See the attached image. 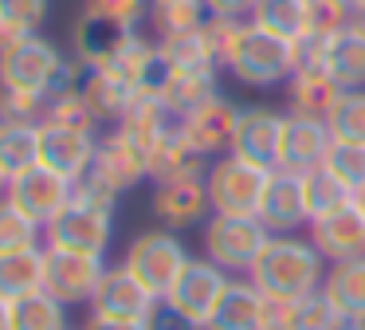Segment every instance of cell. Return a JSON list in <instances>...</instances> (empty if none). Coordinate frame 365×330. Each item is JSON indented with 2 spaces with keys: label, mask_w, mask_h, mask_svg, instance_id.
Segmentation results:
<instances>
[{
  "label": "cell",
  "mask_w": 365,
  "mask_h": 330,
  "mask_svg": "<svg viewBox=\"0 0 365 330\" xmlns=\"http://www.w3.org/2000/svg\"><path fill=\"white\" fill-rule=\"evenodd\" d=\"M150 24L161 36H177V31H197L208 24V4L205 0H150Z\"/></svg>",
  "instance_id": "obj_31"
},
{
  "label": "cell",
  "mask_w": 365,
  "mask_h": 330,
  "mask_svg": "<svg viewBox=\"0 0 365 330\" xmlns=\"http://www.w3.org/2000/svg\"><path fill=\"white\" fill-rule=\"evenodd\" d=\"M9 193V177H4V169H0V196Z\"/></svg>",
  "instance_id": "obj_50"
},
{
  "label": "cell",
  "mask_w": 365,
  "mask_h": 330,
  "mask_svg": "<svg viewBox=\"0 0 365 330\" xmlns=\"http://www.w3.org/2000/svg\"><path fill=\"white\" fill-rule=\"evenodd\" d=\"M67 55L43 36H24L0 47V86L4 91H36L51 99Z\"/></svg>",
  "instance_id": "obj_6"
},
{
  "label": "cell",
  "mask_w": 365,
  "mask_h": 330,
  "mask_svg": "<svg viewBox=\"0 0 365 330\" xmlns=\"http://www.w3.org/2000/svg\"><path fill=\"white\" fill-rule=\"evenodd\" d=\"M145 330H205L197 319H189V314H181L177 306H169L165 299H161L158 306H153V314L145 319Z\"/></svg>",
  "instance_id": "obj_44"
},
{
  "label": "cell",
  "mask_w": 365,
  "mask_h": 330,
  "mask_svg": "<svg viewBox=\"0 0 365 330\" xmlns=\"http://www.w3.org/2000/svg\"><path fill=\"white\" fill-rule=\"evenodd\" d=\"M357 204H361V209H365V189H361V193H357Z\"/></svg>",
  "instance_id": "obj_51"
},
{
  "label": "cell",
  "mask_w": 365,
  "mask_h": 330,
  "mask_svg": "<svg viewBox=\"0 0 365 330\" xmlns=\"http://www.w3.org/2000/svg\"><path fill=\"white\" fill-rule=\"evenodd\" d=\"M71 193H75V181L59 177L48 165H32V169L16 173V177L9 181V193L4 196L43 228L48 220H56L59 212H63V204L71 201Z\"/></svg>",
  "instance_id": "obj_10"
},
{
  "label": "cell",
  "mask_w": 365,
  "mask_h": 330,
  "mask_svg": "<svg viewBox=\"0 0 365 330\" xmlns=\"http://www.w3.org/2000/svg\"><path fill=\"white\" fill-rule=\"evenodd\" d=\"M307 240L322 251L326 264H341V259H361L365 256V209L354 201L338 204V209L322 212L307 224Z\"/></svg>",
  "instance_id": "obj_9"
},
{
  "label": "cell",
  "mask_w": 365,
  "mask_h": 330,
  "mask_svg": "<svg viewBox=\"0 0 365 330\" xmlns=\"http://www.w3.org/2000/svg\"><path fill=\"white\" fill-rule=\"evenodd\" d=\"M326 126H330V134L338 141H361L365 146V86L361 91H341Z\"/></svg>",
  "instance_id": "obj_36"
},
{
  "label": "cell",
  "mask_w": 365,
  "mask_h": 330,
  "mask_svg": "<svg viewBox=\"0 0 365 330\" xmlns=\"http://www.w3.org/2000/svg\"><path fill=\"white\" fill-rule=\"evenodd\" d=\"M106 275V259L91 251H67L43 244V291L56 295L63 306L91 303Z\"/></svg>",
  "instance_id": "obj_8"
},
{
  "label": "cell",
  "mask_w": 365,
  "mask_h": 330,
  "mask_svg": "<svg viewBox=\"0 0 365 330\" xmlns=\"http://www.w3.org/2000/svg\"><path fill=\"white\" fill-rule=\"evenodd\" d=\"M40 236H43V228L36 224L28 212H20L9 196H0V251L40 244Z\"/></svg>",
  "instance_id": "obj_39"
},
{
  "label": "cell",
  "mask_w": 365,
  "mask_h": 330,
  "mask_svg": "<svg viewBox=\"0 0 365 330\" xmlns=\"http://www.w3.org/2000/svg\"><path fill=\"white\" fill-rule=\"evenodd\" d=\"M43 291V244L0 251V299H16Z\"/></svg>",
  "instance_id": "obj_27"
},
{
  "label": "cell",
  "mask_w": 365,
  "mask_h": 330,
  "mask_svg": "<svg viewBox=\"0 0 365 330\" xmlns=\"http://www.w3.org/2000/svg\"><path fill=\"white\" fill-rule=\"evenodd\" d=\"M354 20L349 0H307V31L310 36H334Z\"/></svg>",
  "instance_id": "obj_41"
},
{
  "label": "cell",
  "mask_w": 365,
  "mask_h": 330,
  "mask_svg": "<svg viewBox=\"0 0 365 330\" xmlns=\"http://www.w3.org/2000/svg\"><path fill=\"white\" fill-rule=\"evenodd\" d=\"M48 94L36 91H4L0 86V122H43L48 118Z\"/></svg>",
  "instance_id": "obj_40"
},
{
  "label": "cell",
  "mask_w": 365,
  "mask_h": 330,
  "mask_svg": "<svg viewBox=\"0 0 365 330\" xmlns=\"http://www.w3.org/2000/svg\"><path fill=\"white\" fill-rule=\"evenodd\" d=\"M326 71L341 91H361L365 86V16H354L341 31L326 39Z\"/></svg>",
  "instance_id": "obj_22"
},
{
  "label": "cell",
  "mask_w": 365,
  "mask_h": 330,
  "mask_svg": "<svg viewBox=\"0 0 365 330\" xmlns=\"http://www.w3.org/2000/svg\"><path fill=\"white\" fill-rule=\"evenodd\" d=\"M40 165V122H0V169L4 177Z\"/></svg>",
  "instance_id": "obj_30"
},
{
  "label": "cell",
  "mask_w": 365,
  "mask_h": 330,
  "mask_svg": "<svg viewBox=\"0 0 365 330\" xmlns=\"http://www.w3.org/2000/svg\"><path fill=\"white\" fill-rule=\"evenodd\" d=\"M138 28H122V24L106 20V16H95V12H83L75 20V31H71V44H75V59H83L87 67H106V63L118 55V47L134 36Z\"/></svg>",
  "instance_id": "obj_24"
},
{
  "label": "cell",
  "mask_w": 365,
  "mask_h": 330,
  "mask_svg": "<svg viewBox=\"0 0 365 330\" xmlns=\"http://www.w3.org/2000/svg\"><path fill=\"white\" fill-rule=\"evenodd\" d=\"M349 12H354V16H365V0H349Z\"/></svg>",
  "instance_id": "obj_49"
},
{
  "label": "cell",
  "mask_w": 365,
  "mask_h": 330,
  "mask_svg": "<svg viewBox=\"0 0 365 330\" xmlns=\"http://www.w3.org/2000/svg\"><path fill=\"white\" fill-rule=\"evenodd\" d=\"M161 299L130 271L126 264L106 267L103 283H98L95 299H91V314H106V319H130V322H145L153 314Z\"/></svg>",
  "instance_id": "obj_13"
},
{
  "label": "cell",
  "mask_w": 365,
  "mask_h": 330,
  "mask_svg": "<svg viewBox=\"0 0 365 330\" xmlns=\"http://www.w3.org/2000/svg\"><path fill=\"white\" fill-rule=\"evenodd\" d=\"M338 99H341V86L334 83V75L326 67H299L287 79V114L326 122Z\"/></svg>",
  "instance_id": "obj_23"
},
{
  "label": "cell",
  "mask_w": 365,
  "mask_h": 330,
  "mask_svg": "<svg viewBox=\"0 0 365 330\" xmlns=\"http://www.w3.org/2000/svg\"><path fill=\"white\" fill-rule=\"evenodd\" d=\"M208 157L189 141V134L181 130V122L158 141V149L150 154V177L158 181H185V177H205Z\"/></svg>",
  "instance_id": "obj_25"
},
{
  "label": "cell",
  "mask_w": 365,
  "mask_h": 330,
  "mask_svg": "<svg viewBox=\"0 0 365 330\" xmlns=\"http://www.w3.org/2000/svg\"><path fill=\"white\" fill-rule=\"evenodd\" d=\"M322 251L302 236H271L259 251L247 279L271 299V303H294L302 295L322 291Z\"/></svg>",
  "instance_id": "obj_1"
},
{
  "label": "cell",
  "mask_w": 365,
  "mask_h": 330,
  "mask_svg": "<svg viewBox=\"0 0 365 330\" xmlns=\"http://www.w3.org/2000/svg\"><path fill=\"white\" fill-rule=\"evenodd\" d=\"M205 4L208 16H220V20H252L259 0H205Z\"/></svg>",
  "instance_id": "obj_45"
},
{
  "label": "cell",
  "mask_w": 365,
  "mask_h": 330,
  "mask_svg": "<svg viewBox=\"0 0 365 330\" xmlns=\"http://www.w3.org/2000/svg\"><path fill=\"white\" fill-rule=\"evenodd\" d=\"M240 110L244 106H236V102H228L220 94V99L205 102L200 110H192L189 118H181V130L189 134V141L205 157H224L232 149V138H236Z\"/></svg>",
  "instance_id": "obj_20"
},
{
  "label": "cell",
  "mask_w": 365,
  "mask_h": 330,
  "mask_svg": "<svg viewBox=\"0 0 365 330\" xmlns=\"http://www.w3.org/2000/svg\"><path fill=\"white\" fill-rule=\"evenodd\" d=\"M114 204H118L114 193H106L103 185L79 177L71 201L63 204V212L43 224V244L48 248L103 256L110 248V236H114Z\"/></svg>",
  "instance_id": "obj_2"
},
{
  "label": "cell",
  "mask_w": 365,
  "mask_h": 330,
  "mask_svg": "<svg viewBox=\"0 0 365 330\" xmlns=\"http://www.w3.org/2000/svg\"><path fill=\"white\" fill-rule=\"evenodd\" d=\"M338 319L341 314L330 306V299L314 291V295H302L294 303H271L263 330H334Z\"/></svg>",
  "instance_id": "obj_28"
},
{
  "label": "cell",
  "mask_w": 365,
  "mask_h": 330,
  "mask_svg": "<svg viewBox=\"0 0 365 330\" xmlns=\"http://www.w3.org/2000/svg\"><path fill=\"white\" fill-rule=\"evenodd\" d=\"M158 47H161L169 67H220V59H216V51H212V39H208L205 28L161 36Z\"/></svg>",
  "instance_id": "obj_33"
},
{
  "label": "cell",
  "mask_w": 365,
  "mask_h": 330,
  "mask_svg": "<svg viewBox=\"0 0 365 330\" xmlns=\"http://www.w3.org/2000/svg\"><path fill=\"white\" fill-rule=\"evenodd\" d=\"M158 94L169 106V114L181 122L205 102L220 99V67H173Z\"/></svg>",
  "instance_id": "obj_21"
},
{
  "label": "cell",
  "mask_w": 365,
  "mask_h": 330,
  "mask_svg": "<svg viewBox=\"0 0 365 330\" xmlns=\"http://www.w3.org/2000/svg\"><path fill=\"white\" fill-rule=\"evenodd\" d=\"M83 12L106 16V20L122 24V28H138L150 16V0H83Z\"/></svg>",
  "instance_id": "obj_42"
},
{
  "label": "cell",
  "mask_w": 365,
  "mask_h": 330,
  "mask_svg": "<svg viewBox=\"0 0 365 330\" xmlns=\"http://www.w3.org/2000/svg\"><path fill=\"white\" fill-rule=\"evenodd\" d=\"M271 311V299L252 279H228L220 303L212 306L205 330H263Z\"/></svg>",
  "instance_id": "obj_19"
},
{
  "label": "cell",
  "mask_w": 365,
  "mask_h": 330,
  "mask_svg": "<svg viewBox=\"0 0 365 330\" xmlns=\"http://www.w3.org/2000/svg\"><path fill=\"white\" fill-rule=\"evenodd\" d=\"M283 122H287V114H279V110H271V106H244L228 154L244 157V161H252V165H263V169H279Z\"/></svg>",
  "instance_id": "obj_14"
},
{
  "label": "cell",
  "mask_w": 365,
  "mask_h": 330,
  "mask_svg": "<svg viewBox=\"0 0 365 330\" xmlns=\"http://www.w3.org/2000/svg\"><path fill=\"white\" fill-rule=\"evenodd\" d=\"M212 201H208V185L205 177H185V181H161L153 189V216L165 228L181 232V228L205 224Z\"/></svg>",
  "instance_id": "obj_17"
},
{
  "label": "cell",
  "mask_w": 365,
  "mask_h": 330,
  "mask_svg": "<svg viewBox=\"0 0 365 330\" xmlns=\"http://www.w3.org/2000/svg\"><path fill=\"white\" fill-rule=\"evenodd\" d=\"M98 154V138L95 130H79V126H63V122H40V165L56 169L59 177L79 181L91 169Z\"/></svg>",
  "instance_id": "obj_12"
},
{
  "label": "cell",
  "mask_w": 365,
  "mask_h": 330,
  "mask_svg": "<svg viewBox=\"0 0 365 330\" xmlns=\"http://www.w3.org/2000/svg\"><path fill=\"white\" fill-rule=\"evenodd\" d=\"M224 71H228L236 83L255 86V91H267L279 86L294 75V59H291V39H279L271 31H263L259 24L240 20L232 31L228 55H224Z\"/></svg>",
  "instance_id": "obj_3"
},
{
  "label": "cell",
  "mask_w": 365,
  "mask_h": 330,
  "mask_svg": "<svg viewBox=\"0 0 365 330\" xmlns=\"http://www.w3.org/2000/svg\"><path fill=\"white\" fill-rule=\"evenodd\" d=\"M322 165L354 196L365 189V146H361V141H338V138H334V146H330V154H326Z\"/></svg>",
  "instance_id": "obj_37"
},
{
  "label": "cell",
  "mask_w": 365,
  "mask_h": 330,
  "mask_svg": "<svg viewBox=\"0 0 365 330\" xmlns=\"http://www.w3.org/2000/svg\"><path fill=\"white\" fill-rule=\"evenodd\" d=\"M12 330H67V306L48 291L12 303Z\"/></svg>",
  "instance_id": "obj_32"
},
{
  "label": "cell",
  "mask_w": 365,
  "mask_h": 330,
  "mask_svg": "<svg viewBox=\"0 0 365 330\" xmlns=\"http://www.w3.org/2000/svg\"><path fill=\"white\" fill-rule=\"evenodd\" d=\"M302 185H307V204H310V220L322 216V212L338 209V204L354 201V193H349L346 185H341L338 177H334L326 165H318V169L302 173Z\"/></svg>",
  "instance_id": "obj_38"
},
{
  "label": "cell",
  "mask_w": 365,
  "mask_h": 330,
  "mask_svg": "<svg viewBox=\"0 0 365 330\" xmlns=\"http://www.w3.org/2000/svg\"><path fill=\"white\" fill-rule=\"evenodd\" d=\"M334 330H365V314H341Z\"/></svg>",
  "instance_id": "obj_47"
},
{
  "label": "cell",
  "mask_w": 365,
  "mask_h": 330,
  "mask_svg": "<svg viewBox=\"0 0 365 330\" xmlns=\"http://www.w3.org/2000/svg\"><path fill=\"white\" fill-rule=\"evenodd\" d=\"M79 94L87 99L91 114L98 118V126L103 122H122V114H126V106L134 102L138 86L126 83L122 75H114L110 67H87V79H83Z\"/></svg>",
  "instance_id": "obj_26"
},
{
  "label": "cell",
  "mask_w": 365,
  "mask_h": 330,
  "mask_svg": "<svg viewBox=\"0 0 365 330\" xmlns=\"http://www.w3.org/2000/svg\"><path fill=\"white\" fill-rule=\"evenodd\" d=\"M48 8V0H0V47L24 36H40Z\"/></svg>",
  "instance_id": "obj_35"
},
{
  "label": "cell",
  "mask_w": 365,
  "mask_h": 330,
  "mask_svg": "<svg viewBox=\"0 0 365 330\" xmlns=\"http://www.w3.org/2000/svg\"><path fill=\"white\" fill-rule=\"evenodd\" d=\"M48 122H63V126H79V130H95L98 118L91 114L87 99L75 91V94H59V99L48 102Z\"/></svg>",
  "instance_id": "obj_43"
},
{
  "label": "cell",
  "mask_w": 365,
  "mask_h": 330,
  "mask_svg": "<svg viewBox=\"0 0 365 330\" xmlns=\"http://www.w3.org/2000/svg\"><path fill=\"white\" fill-rule=\"evenodd\" d=\"M271 173L275 169L252 165L236 154L216 157L205 173L212 212H224V216H259V204H263V193H267Z\"/></svg>",
  "instance_id": "obj_4"
},
{
  "label": "cell",
  "mask_w": 365,
  "mask_h": 330,
  "mask_svg": "<svg viewBox=\"0 0 365 330\" xmlns=\"http://www.w3.org/2000/svg\"><path fill=\"white\" fill-rule=\"evenodd\" d=\"M83 177L95 181V185H103L106 193L122 196L126 189L142 185V181L150 177V161H145L118 130H110L103 141H98V154H95V161H91V169L83 173Z\"/></svg>",
  "instance_id": "obj_16"
},
{
  "label": "cell",
  "mask_w": 365,
  "mask_h": 330,
  "mask_svg": "<svg viewBox=\"0 0 365 330\" xmlns=\"http://www.w3.org/2000/svg\"><path fill=\"white\" fill-rule=\"evenodd\" d=\"M259 220L267 224L271 236H299V228L310 224L302 173H291V169L271 173L267 193H263V204H259Z\"/></svg>",
  "instance_id": "obj_15"
},
{
  "label": "cell",
  "mask_w": 365,
  "mask_h": 330,
  "mask_svg": "<svg viewBox=\"0 0 365 330\" xmlns=\"http://www.w3.org/2000/svg\"><path fill=\"white\" fill-rule=\"evenodd\" d=\"M189 259H192L189 248L181 244V236H177L173 228H150V232L130 240L122 264H126L158 299H165V291L177 283V275L185 271Z\"/></svg>",
  "instance_id": "obj_7"
},
{
  "label": "cell",
  "mask_w": 365,
  "mask_h": 330,
  "mask_svg": "<svg viewBox=\"0 0 365 330\" xmlns=\"http://www.w3.org/2000/svg\"><path fill=\"white\" fill-rule=\"evenodd\" d=\"M271 232L259 216H224L212 212L205 220V256L220 264L228 275H247L267 248Z\"/></svg>",
  "instance_id": "obj_5"
},
{
  "label": "cell",
  "mask_w": 365,
  "mask_h": 330,
  "mask_svg": "<svg viewBox=\"0 0 365 330\" xmlns=\"http://www.w3.org/2000/svg\"><path fill=\"white\" fill-rule=\"evenodd\" d=\"M322 295L338 314H365V256L330 264L322 275Z\"/></svg>",
  "instance_id": "obj_29"
},
{
  "label": "cell",
  "mask_w": 365,
  "mask_h": 330,
  "mask_svg": "<svg viewBox=\"0 0 365 330\" xmlns=\"http://www.w3.org/2000/svg\"><path fill=\"white\" fill-rule=\"evenodd\" d=\"M334 146V134L326 122L318 118H299V114H287L283 122V149H279V169H291V173H310L326 161Z\"/></svg>",
  "instance_id": "obj_18"
},
{
  "label": "cell",
  "mask_w": 365,
  "mask_h": 330,
  "mask_svg": "<svg viewBox=\"0 0 365 330\" xmlns=\"http://www.w3.org/2000/svg\"><path fill=\"white\" fill-rule=\"evenodd\" d=\"M228 279H232V275L224 271L220 264H212L208 256L189 259V264H185V271L177 275V283L165 291V303L177 306L181 314H189V319H197L200 326H205L208 314H212V306L220 303Z\"/></svg>",
  "instance_id": "obj_11"
},
{
  "label": "cell",
  "mask_w": 365,
  "mask_h": 330,
  "mask_svg": "<svg viewBox=\"0 0 365 330\" xmlns=\"http://www.w3.org/2000/svg\"><path fill=\"white\" fill-rule=\"evenodd\" d=\"M83 330H145V322H130V319H106V314H91Z\"/></svg>",
  "instance_id": "obj_46"
},
{
  "label": "cell",
  "mask_w": 365,
  "mask_h": 330,
  "mask_svg": "<svg viewBox=\"0 0 365 330\" xmlns=\"http://www.w3.org/2000/svg\"><path fill=\"white\" fill-rule=\"evenodd\" d=\"M252 24L279 39H299L307 31V0H259Z\"/></svg>",
  "instance_id": "obj_34"
},
{
  "label": "cell",
  "mask_w": 365,
  "mask_h": 330,
  "mask_svg": "<svg viewBox=\"0 0 365 330\" xmlns=\"http://www.w3.org/2000/svg\"><path fill=\"white\" fill-rule=\"evenodd\" d=\"M0 330H12V303L0 299Z\"/></svg>",
  "instance_id": "obj_48"
}]
</instances>
